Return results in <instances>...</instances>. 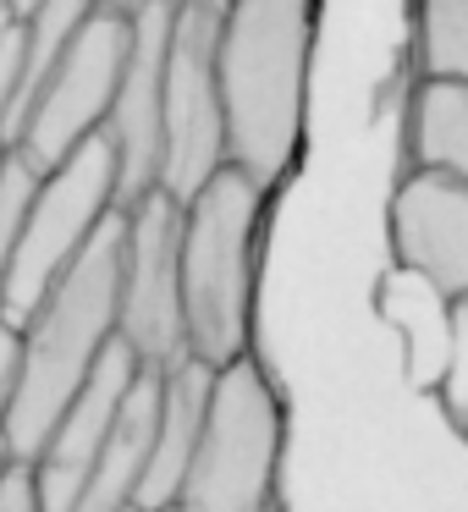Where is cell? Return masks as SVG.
<instances>
[{"label": "cell", "mask_w": 468, "mask_h": 512, "mask_svg": "<svg viewBox=\"0 0 468 512\" xmlns=\"http://www.w3.org/2000/svg\"><path fill=\"white\" fill-rule=\"evenodd\" d=\"M320 0H221L215 78L226 105V166L265 193L292 177L309 122V67Z\"/></svg>", "instance_id": "6da1fadb"}, {"label": "cell", "mask_w": 468, "mask_h": 512, "mask_svg": "<svg viewBox=\"0 0 468 512\" xmlns=\"http://www.w3.org/2000/svg\"><path fill=\"white\" fill-rule=\"evenodd\" d=\"M122 248H127V204L111 210V221L61 270V281L45 292L34 320L23 325V380H17L12 413L0 424L17 463H39L61 413L78 402L83 380L94 375L105 347L116 342V320H122Z\"/></svg>", "instance_id": "7a4b0ae2"}, {"label": "cell", "mask_w": 468, "mask_h": 512, "mask_svg": "<svg viewBox=\"0 0 468 512\" xmlns=\"http://www.w3.org/2000/svg\"><path fill=\"white\" fill-rule=\"evenodd\" d=\"M270 193L226 166L182 204V320L188 358L226 369L248 353Z\"/></svg>", "instance_id": "3957f363"}, {"label": "cell", "mask_w": 468, "mask_h": 512, "mask_svg": "<svg viewBox=\"0 0 468 512\" xmlns=\"http://www.w3.org/2000/svg\"><path fill=\"white\" fill-rule=\"evenodd\" d=\"M281 397L254 353L215 369L210 413L177 512H270L281 468Z\"/></svg>", "instance_id": "277c9868"}, {"label": "cell", "mask_w": 468, "mask_h": 512, "mask_svg": "<svg viewBox=\"0 0 468 512\" xmlns=\"http://www.w3.org/2000/svg\"><path fill=\"white\" fill-rule=\"evenodd\" d=\"M111 210H122V188H116V155L105 138H89L72 160L39 177V193L28 204L23 237H17L12 270L0 287V320L23 331L45 292L61 281V270L94 243Z\"/></svg>", "instance_id": "5b68a950"}, {"label": "cell", "mask_w": 468, "mask_h": 512, "mask_svg": "<svg viewBox=\"0 0 468 512\" xmlns=\"http://www.w3.org/2000/svg\"><path fill=\"white\" fill-rule=\"evenodd\" d=\"M127 56H133V17L94 12L83 23V34L67 45V56L56 61V72L45 78V89L34 94L23 127L12 138V155H23L28 166L45 177L61 160H72L89 138L105 133V116L122 89Z\"/></svg>", "instance_id": "8992f818"}, {"label": "cell", "mask_w": 468, "mask_h": 512, "mask_svg": "<svg viewBox=\"0 0 468 512\" xmlns=\"http://www.w3.org/2000/svg\"><path fill=\"white\" fill-rule=\"evenodd\" d=\"M215 0H177L166 50V166L160 188L188 204L215 171H226V105L215 78Z\"/></svg>", "instance_id": "52a82bcc"}, {"label": "cell", "mask_w": 468, "mask_h": 512, "mask_svg": "<svg viewBox=\"0 0 468 512\" xmlns=\"http://www.w3.org/2000/svg\"><path fill=\"white\" fill-rule=\"evenodd\" d=\"M116 336L133 347L149 375H171L188 358V320H182V204L166 188L127 204L122 320H116Z\"/></svg>", "instance_id": "ba28073f"}, {"label": "cell", "mask_w": 468, "mask_h": 512, "mask_svg": "<svg viewBox=\"0 0 468 512\" xmlns=\"http://www.w3.org/2000/svg\"><path fill=\"white\" fill-rule=\"evenodd\" d=\"M171 17L177 0H155L133 17V56H127L122 89L105 116V144L116 155V188L122 204H138L160 188L166 166V50H171Z\"/></svg>", "instance_id": "9c48e42d"}, {"label": "cell", "mask_w": 468, "mask_h": 512, "mask_svg": "<svg viewBox=\"0 0 468 512\" xmlns=\"http://www.w3.org/2000/svg\"><path fill=\"white\" fill-rule=\"evenodd\" d=\"M138 375H144L138 353L116 336V342L105 347V358L94 364V375L83 380L78 402L61 413L56 435L45 441V452H39V463H34L45 512H78L83 490H89V474H94V463H100V446H105V435H111L116 413H122L127 391L138 386Z\"/></svg>", "instance_id": "30bf717a"}, {"label": "cell", "mask_w": 468, "mask_h": 512, "mask_svg": "<svg viewBox=\"0 0 468 512\" xmlns=\"http://www.w3.org/2000/svg\"><path fill=\"white\" fill-rule=\"evenodd\" d=\"M391 248L446 303L468 298V182L413 171L391 199Z\"/></svg>", "instance_id": "8fae6325"}, {"label": "cell", "mask_w": 468, "mask_h": 512, "mask_svg": "<svg viewBox=\"0 0 468 512\" xmlns=\"http://www.w3.org/2000/svg\"><path fill=\"white\" fill-rule=\"evenodd\" d=\"M210 386L215 369L199 358H182L166 380H160V435H155V457H149L144 490H138V512H171L188 485L193 452L204 435V413H210Z\"/></svg>", "instance_id": "7c38bea8"}, {"label": "cell", "mask_w": 468, "mask_h": 512, "mask_svg": "<svg viewBox=\"0 0 468 512\" xmlns=\"http://www.w3.org/2000/svg\"><path fill=\"white\" fill-rule=\"evenodd\" d=\"M160 380L166 375H138V386L127 391L122 413H116L111 435L100 446V463L89 474L78 512H138V490H144L149 457H155L160 435Z\"/></svg>", "instance_id": "4fadbf2b"}, {"label": "cell", "mask_w": 468, "mask_h": 512, "mask_svg": "<svg viewBox=\"0 0 468 512\" xmlns=\"http://www.w3.org/2000/svg\"><path fill=\"white\" fill-rule=\"evenodd\" d=\"M408 149L413 171L468 182V83L424 78L408 116Z\"/></svg>", "instance_id": "5bb4252c"}, {"label": "cell", "mask_w": 468, "mask_h": 512, "mask_svg": "<svg viewBox=\"0 0 468 512\" xmlns=\"http://www.w3.org/2000/svg\"><path fill=\"white\" fill-rule=\"evenodd\" d=\"M419 67L424 78L468 83V0H419Z\"/></svg>", "instance_id": "9a60e30c"}, {"label": "cell", "mask_w": 468, "mask_h": 512, "mask_svg": "<svg viewBox=\"0 0 468 512\" xmlns=\"http://www.w3.org/2000/svg\"><path fill=\"white\" fill-rule=\"evenodd\" d=\"M34 193H39V171L23 155L6 149V160H0V287H6V270H12V254H17V237H23Z\"/></svg>", "instance_id": "2e32d148"}, {"label": "cell", "mask_w": 468, "mask_h": 512, "mask_svg": "<svg viewBox=\"0 0 468 512\" xmlns=\"http://www.w3.org/2000/svg\"><path fill=\"white\" fill-rule=\"evenodd\" d=\"M446 325H452V347H446V375H441V386H435V397H441L446 419H452L457 430H468V298L452 303Z\"/></svg>", "instance_id": "e0dca14e"}, {"label": "cell", "mask_w": 468, "mask_h": 512, "mask_svg": "<svg viewBox=\"0 0 468 512\" xmlns=\"http://www.w3.org/2000/svg\"><path fill=\"white\" fill-rule=\"evenodd\" d=\"M0 512H45L34 463H12L6 474H0Z\"/></svg>", "instance_id": "ac0fdd59"}, {"label": "cell", "mask_w": 468, "mask_h": 512, "mask_svg": "<svg viewBox=\"0 0 468 512\" xmlns=\"http://www.w3.org/2000/svg\"><path fill=\"white\" fill-rule=\"evenodd\" d=\"M17 83H23V23L0 28V122L17 100Z\"/></svg>", "instance_id": "d6986e66"}, {"label": "cell", "mask_w": 468, "mask_h": 512, "mask_svg": "<svg viewBox=\"0 0 468 512\" xmlns=\"http://www.w3.org/2000/svg\"><path fill=\"white\" fill-rule=\"evenodd\" d=\"M17 380H23V331L0 320V424L17 402Z\"/></svg>", "instance_id": "ffe728a7"}, {"label": "cell", "mask_w": 468, "mask_h": 512, "mask_svg": "<svg viewBox=\"0 0 468 512\" xmlns=\"http://www.w3.org/2000/svg\"><path fill=\"white\" fill-rule=\"evenodd\" d=\"M144 6H155V0H100V12H116V17H138Z\"/></svg>", "instance_id": "44dd1931"}, {"label": "cell", "mask_w": 468, "mask_h": 512, "mask_svg": "<svg viewBox=\"0 0 468 512\" xmlns=\"http://www.w3.org/2000/svg\"><path fill=\"white\" fill-rule=\"evenodd\" d=\"M34 6H39V0H6V12H12V23H28V17H34Z\"/></svg>", "instance_id": "7402d4cb"}, {"label": "cell", "mask_w": 468, "mask_h": 512, "mask_svg": "<svg viewBox=\"0 0 468 512\" xmlns=\"http://www.w3.org/2000/svg\"><path fill=\"white\" fill-rule=\"evenodd\" d=\"M215 6H221V0H215Z\"/></svg>", "instance_id": "603a6c76"}, {"label": "cell", "mask_w": 468, "mask_h": 512, "mask_svg": "<svg viewBox=\"0 0 468 512\" xmlns=\"http://www.w3.org/2000/svg\"><path fill=\"white\" fill-rule=\"evenodd\" d=\"M171 512H177V507H171Z\"/></svg>", "instance_id": "cb8c5ba5"}, {"label": "cell", "mask_w": 468, "mask_h": 512, "mask_svg": "<svg viewBox=\"0 0 468 512\" xmlns=\"http://www.w3.org/2000/svg\"><path fill=\"white\" fill-rule=\"evenodd\" d=\"M270 512H276V507H270Z\"/></svg>", "instance_id": "d4e9b609"}]
</instances>
